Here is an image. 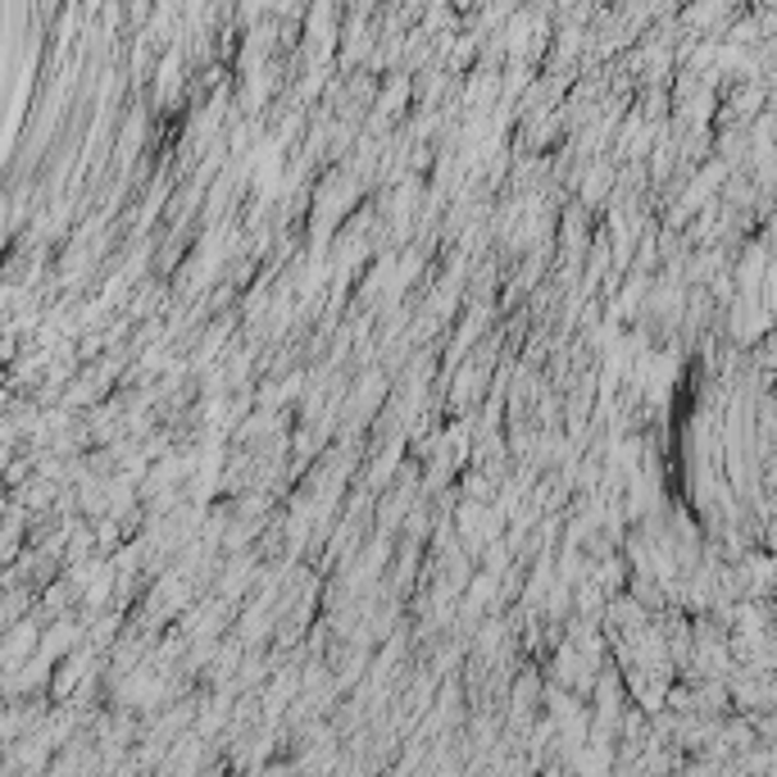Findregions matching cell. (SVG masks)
Wrapping results in <instances>:
<instances>
[]
</instances>
